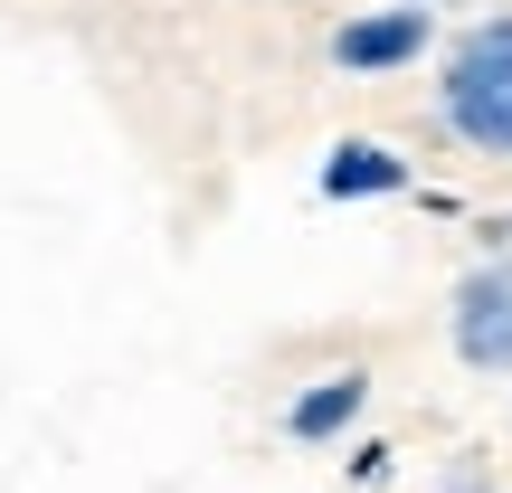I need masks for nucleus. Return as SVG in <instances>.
Returning <instances> with one entry per match:
<instances>
[{
  "label": "nucleus",
  "mask_w": 512,
  "mask_h": 493,
  "mask_svg": "<svg viewBox=\"0 0 512 493\" xmlns=\"http://www.w3.org/2000/svg\"><path fill=\"white\" fill-rule=\"evenodd\" d=\"M437 133L475 162H512V10L465 19L437 48Z\"/></svg>",
  "instance_id": "1"
},
{
  "label": "nucleus",
  "mask_w": 512,
  "mask_h": 493,
  "mask_svg": "<svg viewBox=\"0 0 512 493\" xmlns=\"http://www.w3.org/2000/svg\"><path fill=\"white\" fill-rule=\"evenodd\" d=\"M437 48H446V38H437V19H427V10H399V0L332 19V38H323L332 76H408V67H427Z\"/></svg>",
  "instance_id": "2"
},
{
  "label": "nucleus",
  "mask_w": 512,
  "mask_h": 493,
  "mask_svg": "<svg viewBox=\"0 0 512 493\" xmlns=\"http://www.w3.org/2000/svg\"><path fill=\"white\" fill-rule=\"evenodd\" d=\"M446 351L475 380H512V256L456 275V294H446Z\"/></svg>",
  "instance_id": "3"
},
{
  "label": "nucleus",
  "mask_w": 512,
  "mask_h": 493,
  "mask_svg": "<svg viewBox=\"0 0 512 493\" xmlns=\"http://www.w3.org/2000/svg\"><path fill=\"white\" fill-rule=\"evenodd\" d=\"M313 190H323V200H399V190H418V162H408L399 143L342 133V143L323 152V171H313Z\"/></svg>",
  "instance_id": "4"
},
{
  "label": "nucleus",
  "mask_w": 512,
  "mask_h": 493,
  "mask_svg": "<svg viewBox=\"0 0 512 493\" xmlns=\"http://www.w3.org/2000/svg\"><path fill=\"white\" fill-rule=\"evenodd\" d=\"M370 389H380V380H370L361 361H351V370H323L313 389H294V399H285V437H294V446H332V437H351V427L370 418Z\"/></svg>",
  "instance_id": "5"
},
{
  "label": "nucleus",
  "mask_w": 512,
  "mask_h": 493,
  "mask_svg": "<svg viewBox=\"0 0 512 493\" xmlns=\"http://www.w3.org/2000/svg\"><path fill=\"white\" fill-rule=\"evenodd\" d=\"M342 475H351V484H361V493H380L389 475H399V456H389V446H380V437H361V446H351V465H342Z\"/></svg>",
  "instance_id": "6"
},
{
  "label": "nucleus",
  "mask_w": 512,
  "mask_h": 493,
  "mask_svg": "<svg viewBox=\"0 0 512 493\" xmlns=\"http://www.w3.org/2000/svg\"><path fill=\"white\" fill-rule=\"evenodd\" d=\"M437 493H494V465H484V456H456V465H446V484Z\"/></svg>",
  "instance_id": "7"
},
{
  "label": "nucleus",
  "mask_w": 512,
  "mask_h": 493,
  "mask_svg": "<svg viewBox=\"0 0 512 493\" xmlns=\"http://www.w3.org/2000/svg\"><path fill=\"white\" fill-rule=\"evenodd\" d=\"M399 10H427V19H437V10H465V0H399Z\"/></svg>",
  "instance_id": "8"
}]
</instances>
